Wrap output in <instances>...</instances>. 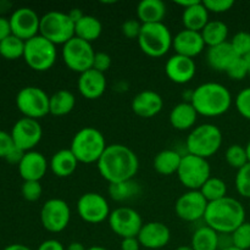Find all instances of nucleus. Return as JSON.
Wrapping results in <instances>:
<instances>
[{
  "instance_id": "nucleus-30",
  "label": "nucleus",
  "mask_w": 250,
  "mask_h": 250,
  "mask_svg": "<svg viewBox=\"0 0 250 250\" xmlns=\"http://www.w3.org/2000/svg\"><path fill=\"white\" fill-rule=\"evenodd\" d=\"M103 32V24L95 16L92 15H84L82 19L75 23V37L88 42L92 44V42L99 39Z\"/></svg>"
},
{
  "instance_id": "nucleus-25",
  "label": "nucleus",
  "mask_w": 250,
  "mask_h": 250,
  "mask_svg": "<svg viewBox=\"0 0 250 250\" xmlns=\"http://www.w3.org/2000/svg\"><path fill=\"white\" fill-rule=\"evenodd\" d=\"M198 116H199V114L194 109L192 103L183 102L176 105L171 110L168 120H170L171 126L175 129H178V131H188V129H190L192 131L194 128Z\"/></svg>"
},
{
  "instance_id": "nucleus-58",
  "label": "nucleus",
  "mask_w": 250,
  "mask_h": 250,
  "mask_svg": "<svg viewBox=\"0 0 250 250\" xmlns=\"http://www.w3.org/2000/svg\"><path fill=\"white\" fill-rule=\"evenodd\" d=\"M244 60H246L247 66H248V71H249V75H250V53L247 56H244Z\"/></svg>"
},
{
  "instance_id": "nucleus-33",
  "label": "nucleus",
  "mask_w": 250,
  "mask_h": 250,
  "mask_svg": "<svg viewBox=\"0 0 250 250\" xmlns=\"http://www.w3.org/2000/svg\"><path fill=\"white\" fill-rule=\"evenodd\" d=\"M76 106V97L67 89H60L50 95V114L54 116L68 115Z\"/></svg>"
},
{
  "instance_id": "nucleus-18",
  "label": "nucleus",
  "mask_w": 250,
  "mask_h": 250,
  "mask_svg": "<svg viewBox=\"0 0 250 250\" xmlns=\"http://www.w3.org/2000/svg\"><path fill=\"white\" fill-rule=\"evenodd\" d=\"M165 73L171 82L176 84H186L194 78L197 65L194 59L175 54L166 61Z\"/></svg>"
},
{
  "instance_id": "nucleus-61",
  "label": "nucleus",
  "mask_w": 250,
  "mask_h": 250,
  "mask_svg": "<svg viewBox=\"0 0 250 250\" xmlns=\"http://www.w3.org/2000/svg\"><path fill=\"white\" fill-rule=\"evenodd\" d=\"M225 250H241V249L236 248V247H231V248H229V249H225Z\"/></svg>"
},
{
  "instance_id": "nucleus-47",
  "label": "nucleus",
  "mask_w": 250,
  "mask_h": 250,
  "mask_svg": "<svg viewBox=\"0 0 250 250\" xmlns=\"http://www.w3.org/2000/svg\"><path fill=\"white\" fill-rule=\"evenodd\" d=\"M15 146L14 141H12L11 133L0 131V158H6L7 154L12 150Z\"/></svg>"
},
{
  "instance_id": "nucleus-49",
  "label": "nucleus",
  "mask_w": 250,
  "mask_h": 250,
  "mask_svg": "<svg viewBox=\"0 0 250 250\" xmlns=\"http://www.w3.org/2000/svg\"><path fill=\"white\" fill-rule=\"evenodd\" d=\"M23 155H24V151L21 150V149L17 148V146H15L14 148H12V150L10 151L9 154H7V156L5 159H6L7 163L17 164V165H19V164L21 163V160H22V158H23Z\"/></svg>"
},
{
  "instance_id": "nucleus-29",
  "label": "nucleus",
  "mask_w": 250,
  "mask_h": 250,
  "mask_svg": "<svg viewBox=\"0 0 250 250\" xmlns=\"http://www.w3.org/2000/svg\"><path fill=\"white\" fill-rule=\"evenodd\" d=\"M182 156L177 150L173 149H165L158 153L154 158L153 166L154 170L163 176H171L173 173H177L180 168Z\"/></svg>"
},
{
  "instance_id": "nucleus-57",
  "label": "nucleus",
  "mask_w": 250,
  "mask_h": 250,
  "mask_svg": "<svg viewBox=\"0 0 250 250\" xmlns=\"http://www.w3.org/2000/svg\"><path fill=\"white\" fill-rule=\"evenodd\" d=\"M87 250H109L104 247H100V246H94V247H90V248H87Z\"/></svg>"
},
{
  "instance_id": "nucleus-54",
  "label": "nucleus",
  "mask_w": 250,
  "mask_h": 250,
  "mask_svg": "<svg viewBox=\"0 0 250 250\" xmlns=\"http://www.w3.org/2000/svg\"><path fill=\"white\" fill-rule=\"evenodd\" d=\"M66 250H87V248L82 243H80V242H72V243L68 244Z\"/></svg>"
},
{
  "instance_id": "nucleus-17",
  "label": "nucleus",
  "mask_w": 250,
  "mask_h": 250,
  "mask_svg": "<svg viewBox=\"0 0 250 250\" xmlns=\"http://www.w3.org/2000/svg\"><path fill=\"white\" fill-rule=\"evenodd\" d=\"M11 32L14 36L27 42L39 34L41 17L31 7H20L10 17Z\"/></svg>"
},
{
  "instance_id": "nucleus-13",
  "label": "nucleus",
  "mask_w": 250,
  "mask_h": 250,
  "mask_svg": "<svg viewBox=\"0 0 250 250\" xmlns=\"http://www.w3.org/2000/svg\"><path fill=\"white\" fill-rule=\"evenodd\" d=\"M77 212L87 224H102L109 219L110 207L104 195L95 192L84 193L77 202Z\"/></svg>"
},
{
  "instance_id": "nucleus-11",
  "label": "nucleus",
  "mask_w": 250,
  "mask_h": 250,
  "mask_svg": "<svg viewBox=\"0 0 250 250\" xmlns=\"http://www.w3.org/2000/svg\"><path fill=\"white\" fill-rule=\"evenodd\" d=\"M16 106L24 117L39 120L50 114V97L39 87H24L17 93Z\"/></svg>"
},
{
  "instance_id": "nucleus-7",
  "label": "nucleus",
  "mask_w": 250,
  "mask_h": 250,
  "mask_svg": "<svg viewBox=\"0 0 250 250\" xmlns=\"http://www.w3.org/2000/svg\"><path fill=\"white\" fill-rule=\"evenodd\" d=\"M39 34L55 45H63L75 37V22L67 12L49 11L41 17Z\"/></svg>"
},
{
  "instance_id": "nucleus-46",
  "label": "nucleus",
  "mask_w": 250,
  "mask_h": 250,
  "mask_svg": "<svg viewBox=\"0 0 250 250\" xmlns=\"http://www.w3.org/2000/svg\"><path fill=\"white\" fill-rule=\"evenodd\" d=\"M110 67H111V56L109 54L104 53V51H98V53H95L92 68H94V70L99 71L102 73H105Z\"/></svg>"
},
{
  "instance_id": "nucleus-31",
  "label": "nucleus",
  "mask_w": 250,
  "mask_h": 250,
  "mask_svg": "<svg viewBox=\"0 0 250 250\" xmlns=\"http://www.w3.org/2000/svg\"><path fill=\"white\" fill-rule=\"evenodd\" d=\"M190 247L194 250H219V233L204 225L194 231Z\"/></svg>"
},
{
  "instance_id": "nucleus-59",
  "label": "nucleus",
  "mask_w": 250,
  "mask_h": 250,
  "mask_svg": "<svg viewBox=\"0 0 250 250\" xmlns=\"http://www.w3.org/2000/svg\"><path fill=\"white\" fill-rule=\"evenodd\" d=\"M176 250H194V249H193L190 246H181V247H178Z\"/></svg>"
},
{
  "instance_id": "nucleus-4",
  "label": "nucleus",
  "mask_w": 250,
  "mask_h": 250,
  "mask_svg": "<svg viewBox=\"0 0 250 250\" xmlns=\"http://www.w3.org/2000/svg\"><path fill=\"white\" fill-rule=\"evenodd\" d=\"M106 148L105 137L99 129L94 127H83L73 136L70 150L78 163L98 164Z\"/></svg>"
},
{
  "instance_id": "nucleus-35",
  "label": "nucleus",
  "mask_w": 250,
  "mask_h": 250,
  "mask_svg": "<svg viewBox=\"0 0 250 250\" xmlns=\"http://www.w3.org/2000/svg\"><path fill=\"white\" fill-rule=\"evenodd\" d=\"M199 190L204 195L205 199L208 200V203L216 202V200L227 197L226 182L220 177H215V176H211Z\"/></svg>"
},
{
  "instance_id": "nucleus-56",
  "label": "nucleus",
  "mask_w": 250,
  "mask_h": 250,
  "mask_svg": "<svg viewBox=\"0 0 250 250\" xmlns=\"http://www.w3.org/2000/svg\"><path fill=\"white\" fill-rule=\"evenodd\" d=\"M197 1V0H188V1H183V0H180V1H176V4L178 5V6H182L183 9H187V7L192 6L194 2Z\"/></svg>"
},
{
  "instance_id": "nucleus-24",
  "label": "nucleus",
  "mask_w": 250,
  "mask_h": 250,
  "mask_svg": "<svg viewBox=\"0 0 250 250\" xmlns=\"http://www.w3.org/2000/svg\"><path fill=\"white\" fill-rule=\"evenodd\" d=\"M238 58L239 56L233 50L229 42L216 46H211L207 51L208 63L212 70L219 71V72H226L227 68Z\"/></svg>"
},
{
  "instance_id": "nucleus-40",
  "label": "nucleus",
  "mask_w": 250,
  "mask_h": 250,
  "mask_svg": "<svg viewBox=\"0 0 250 250\" xmlns=\"http://www.w3.org/2000/svg\"><path fill=\"white\" fill-rule=\"evenodd\" d=\"M231 45L239 58H244L250 53V33L241 31L233 36L231 39Z\"/></svg>"
},
{
  "instance_id": "nucleus-60",
  "label": "nucleus",
  "mask_w": 250,
  "mask_h": 250,
  "mask_svg": "<svg viewBox=\"0 0 250 250\" xmlns=\"http://www.w3.org/2000/svg\"><path fill=\"white\" fill-rule=\"evenodd\" d=\"M246 150H247V155H248V161L250 163V141L248 142V144L246 146Z\"/></svg>"
},
{
  "instance_id": "nucleus-6",
  "label": "nucleus",
  "mask_w": 250,
  "mask_h": 250,
  "mask_svg": "<svg viewBox=\"0 0 250 250\" xmlns=\"http://www.w3.org/2000/svg\"><path fill=\"white\" fill-rule=\"evenodd\" d=\"M138 45L146 55L150 58H161L172 48L173 37L164 22L143 24L138 37Z\"/></svg>"
},
{
  "instance_id": "nucleus-41",
  "label": "nucleus",
  "mask_w": 250,
  "mask_h": 250,
  "mask_svg": "<svg viewBox=\"0 0 250 250\" xmlns=\"http://www.w3.org/2000/svg\"><path fill=\"white\" fill-rule=\"evenodd\" d=\"M234 105L241 116L250 120V87L244 88L236 95Z\"/></svg>"
},
{
  "instance_id": "nucleus-14",
  "label": "nucleus",
  "mask_w": 250,
  "mask_h": 250,
  "mask_svg": "<svg viewBox=\"0 0 250 250\" xmlns=\"http://www.w3.org/2000/svg\"><path fill=\"white\" fill-rule=\"evenodd\" d=\"M107 221L111 231L122 239L137 237L144 225L139 212L128 207H120L112 210Z\"/></svg>"
},
{
  "instance_id": "nucleus-2",
  "label": "nucleus",
  "mask_w": 250,
  "mask_h": 250,
  "mask_svg": "<svg viewBox=\"0 0 250 250\" xmlns=\"http://www.w3.org/2000/svg\"><path fill=\"white\" fill-rule=\"evenodd\" d=\"M231 92L226 85L217 82H205L192 92L190 103L197 112L205 117H219L232 106Z\"/></svg>"
},
{
  "instance_id": "nucleus-43",
  "label": "nucleus",
  "mask_w": 250,
  "mask_h": 250,
  "mask_svg": "<svg viewBox=\"0 0 250 250\" xmlns=\"http://www.w3.org/2000/svg\"><path fill=\"white\" fill-rule=\"evenodd\" d=\"M227 76H229L231 80L234 81H242L249 75V71H248V66H247L246 60L244 58H238L234 60V62L227 68L226 72Z\"/></svg>"
},
{
  "instance_id": "nucleus-45",
  "label": "nucleus",
  "mask_w": 250,
  "mask_h": 250,
  "mask_svg": "<svg viewBox=\"0 0 250 250\" xmlns=\"http://www.w3.org/2000/svg\"><path fill=\"white\" fill-rule=\"evenodd\" d=\"M203 4L207 7L209 14L210 12H214V14H224V12H227L229 10H231L233 7L234 1L233 0H204Z\"/></svg>"
},
{
  "instance_id": "nucleus-44",
  "label": "nucleus",
  "mask_w": 250,
  "mask_h": 250,
  "mask_svg": "<svg viewBox=\"0 0 250 250\" xmlns=\"http://www.w3.org/2000/svg\"><path fill=\"white\" fill-rule=\"evenodd\" d=\"M142 27H143V23L139 21L138 19H129L127 21H125L121 26L122 34H124L126 38L129 39H138L139 34H141Z\"/></svg>"
},
{
  "instance_id": "nucleus-37",
  "label": "nucleus",
  "mask_w": 250,
  "mask_h": 250,
  "mask_svg": "<svg viewBox=\"0 0 250 250\" xmlns=\"http://www.w3.org/2000/svg\"><path fill=\"white\" fill-rule=\"evenodd\" d=\"M225 159H226V163L232 168H236L237 171L249 163L246 146H241V144H232V146H229L227 148L226 153H225Z\"/></svg>"
},
{
  "instance_id": "nucleus-42",
  "label": "nucleus",
  "mask_w": 250,
  "mask_h": 250,
  "mask_svg": "<svg viewBox=\"0 0 250 250\" xmlns=\"http://www.w3.org/2000/svg\"><path fill=\"white\" fill-rule=\"evenodd\" d=\"M21 193L22 197L27 202H37L42 197L43 188L38 181H24L21 188Z\"/></svg>"
},
{
  "instance_id": "nucleus-21",
  "label": "nucleus",
  "mask_w": 250,
  "mask_h": 250,
  "mask_svg": "<svg viewBox=\"0 0 250 250\" xmlns=\"http://www.w3.org/2000/svg\"><path fill=\"white\" fill-rule=\"evenodd\" d=\"M78 92L83 98L88 100H97L106 90V78L105 73L90 68L81 73L77 81Z\"/></svg>"
},
{
  "instance_id": "nucleus-10",
  "label": "nucleus",
  "mask_w": 250,
  "mask_h": 250,
  "mask_svg": "<svg viewBox=\"0 0 250 250\" xmlns=\"http://www.w3.org/2000/svg\"><path fill=\"white\" fill-rule=\"evenodd\" d=\"M95 53L97 51L93 49L92 44L73 37L62 45L61 56L67 68L81 75L93 67Z\"/></svg>"
},
{
  "instance_id": "nucleus-32",
  "label": "nucleus",
  "mask_w": 250,
  "mask_h": 250,
  "mask_svg": "<svg viewBox=\"0 0 250 250\" xmlns=\"http://www.w3.org/2000/svg\"><path fill=\"white\" fill-rule=\"evenodd\" d=\"M200 33H202L203 39H204L205 45H208L209 48L229 42L227 41V38H229V26L225 22L219 21V20L209 21V23L204 27V29Z\"/></svg>"
},
{
  "instance_id": "nucleus-53",
  "label": "nucleus",
  "mask_w": 250,
  "mask_h": 250,
  "mask_svg": "<svg viewBox=\"0 0 250 250\" xmlns=\"http://www.w3.org/2000/svg\"><path fill=\"white\" fill-rule=\"evenodd\" d=\"M67 14H68V16H70V19L72 20L75 23L76 22L80 21V20L85 15V14H83V11L81 9H72L71 11H68Z\"/></svg>"
},
{
  "instance_id": "nucleus-5",
  "label": "nucleus",
  "mask_w": 250,
  "mask_h": 250,
  "mask_svg": "<svg viewBox=\"0 0 250 250\" xmlns=\"http://www.w3.org/2000/svg\"><path fill=\"white\" fill-rule=\"evenodd\" d=\"M224 136L216 125L203 124L194 127L186 139L187 153L200 158L214 156L222 146Z\"/></svg>"
},
{
  "instance_id": "nucleus-3",
  "label": "nucleus",
  "mask_w": 250,
  "mask_h": 250,
  "mask_svg": "<svg viewBox=\"0 0 250 250\" xmlns=\"http://www.w3.org/2000/svg\"><path fill=\"white\" fill-rule=\"evenodd\" d=\"M204 222L217 233H232L246 222V209L239 200L227 195L209 203Z\"/></svg>"
},
{
  "instance_id": "nucleus-27",
  "label": "nucleus",
  "mask_w": 250,
  "mask_h": 250,
  "mask_svg": "<svg viewBox=\"0 0 250 250\" xmlns=\"http://www.w3.org/2000/svg\"><path fill=\"white\" fill-rule=\"evenodd\" d=\"M209 21V11L204 6L203 1L197 0L192 6L183 9L182 23L185 29L202 32Z\"/></svg>"
},
{
  "instance_id": "nucleus-28",
  "label": "nucleus",
  "mask_w": 250,
  "mask_h": 250,
  "mask_svg": "<svg viewBox=\"0 0 250 250\" xmlns=\"http://www.w3.org/2000/svg\"><path fill=\"white\" fill-rule=\"evenodd\" d=\"M166 16V5L161 0H143L137 6V17L143 24L160 23Z\"/></svg>"
},
{
  "instance_id": "nucleus-36",
  "label": "nucleus",
  "mask_w": 250,
  "mask_h": 250,
  "mask_svg": "<svg viewBox=\"0 0 250 250\" xmlns=\"http://www.w3.org/2000/svg\"><path fill=\"white\" fill-rule=\"evenodd\" d=\"M24 43L26 42L11 34L6 39L0 42V55L6 60H17L23 58Z\"/></svg>"
},
{
  "instance_id": "nucleus-1",
  "label": "nucleus",
  "mask_w": 250,
  "mask_h": 250,
  "mask_svg": "<svg viewBox=\"0 0 250 250\" xmlns=\"http://www.w3.org/2000/svg\"><path fill=\"white\" fill-rule=\"evenodd\" d=\"M98 171L105 181L111 183L134 180L139 170L137 154L124 144H110L97 164Z\"/></svg>"
},
{
  "instance_id": "nucleus-8",
  "label": "nucleus",
  "mask_w": 250,
  "mask_h": 250,
  "mask_svg": "<svg viewBox=\"0 0 250 250\" xmlns=\"http://www.w3.org/2000/svg\"><path fill=\"white\" fill-rule=\"evenodd\" d=\"M23 59L32 70L45 72L55 65L58 49L55 44L38 34L24 43Z\"/></svg>"
},
{
  "instance_id": "nucleus-15",
  "label": "nucleus",
  "mask_w": 250,
  "mask_h": 250,
  "mask_svg": "<svg viewBox=\"0 0 250 250\" xmlns=\"http://www.w3.org/2000/svg\"><path fill=\"white\" fill-rule=\"evenodd\" d=\"M208 205L209 203L200 190H188L176 200L175 212L183 221L197 222L204 220Z\"/></svg>"
},
{
  "instance_id": "nucleus-39",
  "label": "nucleus",
  "mask_w": 250,
  "mask_h": 250,
  "mask_svg": "<svg viewBox=\"0 0 250 250\" xmlns=\"http://www.w3.org/2000/svg\"><path fill=\"white\" fill-rule=\"evenodd\" d=\"M233 247L241 250H250V222L246 221L232 232Z\"/></svg>"
},
{
  "instance_id": "nucleus-23",
  "label": "nucleus",
  "mask_w": 250,
  "mask_h": 250,
  "mask_svg": "<svg viewBox=\"0 0 250 250\" xmlns=\"http://www.w3.org/2000/svg\"><path fill=\"white\" fill-rule=\"evenodd\" d=\"M46 171H48V160L39 151H26L21 163L19 164V172L23 181L41 182Z\"/></svg>"
},
{
  "instance_id": "nucleus-9",
  "label": "nucleus",
  "mask_w": 250,
  "mask_h": 250,
  "mask_svg": "<svg viewBox=\"0 0 250 250\" xmlns=\"http://www.w3.org/2000/svg\"><path fill=\"white\" fill-rule=\"evenodd\" d=\"M176 175L188 190H199L211 177V167L208 159L187 153L182 156L180 168Z\"/></svg>"
},
{
  "instance_id": "nucleus-38",
  "label": "nucleus",
  "mask_w": 250,
  "mask_h": 250,
  "mask_svg": "<svg viewBox=\"0 0 250 250\" xmlns=\"http://www.w3.org/2000/svg\"><path fill=\"white\" fill-rule=\"evenodd\" d=\"M234 185L241 197L250 199V163L237 171Z\"/></svg>"
},
{
  "instance_id": "nucleus-48",
  "label": "nucleus",
  "mask_w": 250,
  "mask_h": 250,
  "mask_svg": "<svg viewBox=\"0 0 250 250\" xmlns=\"http://www.w3.org/2000/svg\"><path fill=\"white\" fill-rule=\"evenodd\" d=\"M37 250H66V248L58 239H46L39 244Z\"/></svg>"
},
{
  "instance_id": "nucleus-22",
  "label": "nucleus",
  "mask_w": 250,
  "mask_h": 250,
  "mask_svg": "<svg viewBox=\"0 0 250 250\" xmlns=\"http://www.w3.org/2000/svg\"><path fill=\"white\" fill-rule=\"evenodd\" d=\"M132 111L143 119H151L160 114L164 107V99L154 90H143L132 99Z\"/></svg>"
},
{
  "instance_id": "nucleus-55",
  "label": "nucleus",
  "mask_w": 250,
  "mask_h": 250,
  "mask_svg": "<svg viewBox=\"0 0 250 250\" xmlns=\"http://www.w3.org/2000/svg\"><path fill=\"white\" fill-rule=\"evenodd\" d=\"M4 250H32L31 248H28L27 246H24V244H10V246H7L6 248Z\"/></svg>"
},
{
  "instance_id": "nucleus-34",
  "label": "nucleus",
  "mask_w": 250,
  "mask_h": 250,
  "mask_svg": "<svg viewBox=\"0 0 250 250\" xmlns=\"http://www.w3.org/2000/svg\"><path fill=\"white\" fill-rule=\"evenodd\" d=\"M109 195L115 202H126L141 194V186L134 180L124 181L119 183H111L109 185Z\"/></svg>"
},
{
  "instance_id": "nucleus-51",
  "label": "nucleus",
  "mask_w": 250,
  "mask_h": 250,
  "mask_svg": "<svg viewBox=\"0 0 250 250\" xmlns=\"http://www.w3.org/2000/svg\"><path fill=\"white\" fill-rule=\"evenodd\" d=\"M141 247L137 237L125 238L121 241V250H141Z\"/></svg>"
},
{
  "instance_id": "nucleus-26",
  "label": "nucleus",
  "mask_w": 250,
  "mask_h": 250,
  "mask_svg": "<svg viewBox=\"0 0 250 250\" xmlns=\"http://www.w3.org/2000/svg\"><path fill=\"white\" fill-rule=\"evenodd\" d=\"M78 164L80 163L70 149H61L51 156L49 167L56 177L66 178L75 173Z\"/></svg>"
},
{
  "instance_id": "nucleus-12",
  "label": "nucleus",
  "mask_w": 250,
  "mask_h": 250,
  "mask_svg": "<svg viewBox=\"0 0 250 250\" xmlns=\"http://www.w3.org/2000/svg\"><path fill=\"white\" fill-rule=\"evenodd\" d=\"M71 220V209L67 203L53 198L44 203L41 210V222L50 233H60L67 229Z\"/></svg>"
},
{
  "instance_id": "nucleus-52",
  "label": "nucleus",
  "mask_w": 250,
  "mask_h": 250,
  "mask_svg": "<svg viewBox=\"0 0 250 250\" xmlns=\"http://www.w3.org/2000/svg\"><path fill=\"white\" fill-rule=\"evenodd\" d=\"M233 247L231 233H219V250H225Z\"/></svg>"
},
{
  "instance_id": "nucleus-16",
  "label": "nucleus",
  "mask_w": 250,
  "mask_h": 250,
  "mask_svg": "<svg viewBox=\"0 0 250 250\" xmlns=\"http://www.w3.org/2000/svg\"><path fill=\"white\" fill-rule=\"evenodd\" d=\"M11 137L15 146L26 153L38 146L43 137V129L38 120L22 117L12 127Z\"/></svg>"
},
{
  "instance_id": "nucleus-19",
  "label": "nucleus",
  "mask_w": 250,
  "mask_h": 250,
  "mask_svg": "<svg viewBox=\"0 0 250 250\" xmlns=\"http://www.w3.org/2000/svg\"><path fill=\"white\" fill-rule=\"evenodd\" d=\"M137 238L144 248L151 250L161 249L167 246L170 242L171 231L163 222H146L142 226Z\"/></svg>"
},
{
  "instance_id": "nucleus-50",
  "label": "nucleus",
  "mask_w": 250,
  "mask_h": 250,
  "mask_svg": "<svg viewBox=\"0 0 250 250\" xmlns=\"http://www.w3.org/2000/svg\"><path fill=\"white\" fill-rule=\"evenodd\" d=\"M12 34L11 32V24H10V20L5 19V17H0V42L6 39Z\"/></svg>"
},
{
  "instance_id": "nucleus-20",
  "label": "nucleus",
  "mask_w": 250,
  "mask_h": 250,
  "mask_svg": "<svg viewBox=\"0 0 250 250\" xmlns=\"http://www.w3.org/2000/svg\"><path fill=\"white\" fill-rule=\"evenodd\" d=\"M205 46L207 45L200 32L182 29L173 37L172 48L178 55L194 59L203 53Z\"/></svg>"
}]
</instances>
